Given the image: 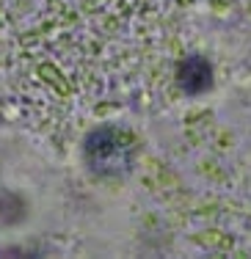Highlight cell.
Instances as JSON below:
<instances>
[{
  "label": "cell",
  "instance_id": "obj_1",
  "mask_svg": "<svg viewBox=\"0 0 251 259\" xmlns=\"http://www.w3.org/2000/svg\"><path fill=\"white\" fill-rule=\"evenodd\" d=\"M86 163L94 174H105V177L124 174L133 163V146L113 127L94 130L86 138Z\"/></svg>",
  "mask_w": 251,
  "mask_h": 259
},
{
  "label": "cell",
  "instance_id": "obj_2",
  "mask_svg": "<svg viewBox=\"0 0 251 259\" xmlns=\"http://www.w3.org/2000/svg\"><path fill=\"white\" fill-rule=\"evenodd\" d=\"M180 77H182V89H188V91H199L196 80H201V83H204V80L210 77V69H207V66L201 64V61H188V64L182 66Z\"/></svg>",
  "mask_w": 251,
  "mask_h": 259
}]
</instances>
